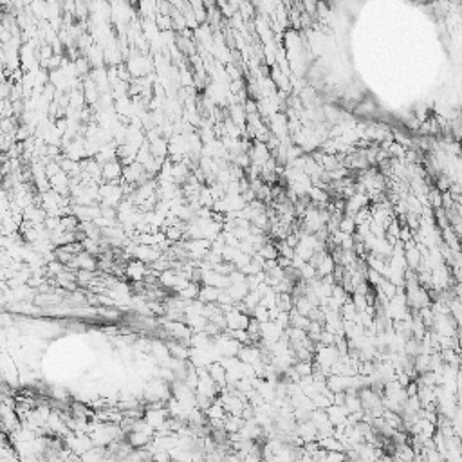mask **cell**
Returning <instances> with one entry per match:
<instances>
[{
  "mask_svg": "<svg viewBox=\"0 0 462 462\" xmlns=\"http://www.w3.org/2000/svg\"><path fill=\"white\" fill-rule=\"evenodd\" d=\"M199 291H200L199 283L191 282V280H190L186 285H183L179 291H177V295H179L181 298H184V300H197V298H199Z\"/></svg>",
  "mask_w": 462,
  "mask_h": 462,
  "instance_id": "277c9868",
  "label": "cell"
},
{
  "mask_svg": "<svg viewBox=\"0 0 462 462\" xmlns=\"http://www.w3.org/2000/svg\"><path fill=\"white\" fill-rule=\"evenodd\" d=\"M338 229H339V231H343V233H351V235H354V231H356V222H354V219H352L351 215H345L343 219H339Z\"/></svg>",
  "mask_w": 462,
  "mask_h": 462,
  "instance_id": "5b68a950",
  "label": "cell"
},
{
  "mask_svg": "<svg viewBox=\"0 0 462 462\" xmlns=\"http://www.w3.org/2000/svg\"><path fill=\"white\" fill-rule=\"evenodd\" d=\"M220 291L222 289H219V287H213V285H204L203 289L199 291V300L203 303H215L217 298H219Z\"/></svg>",
  "mask_w": 462,
  "mask_h": 462,
  "instance_id": "3957f363",
  "label": "cell"
},
{
  "mask_svg": "<svg viewBox=\"0 0 462 462\" xmlns=\"http://www.w3.org/2000/svg\"><path fill=\"white\" fill-rule=\"evenodd\" d=\"M127 275L130 280H134V282H141V280L147 276V267H145V262H141V260H134V262L128 264L127 267Z\"/></svg>",
  "mask_w": 462,
  "mask_h": 462,
  "instance_id": "7a4b0ae2",
  "label": "cell"
},
{
  "mask_svg": "<svg viewBox=\"0 0 462 462\" xmlns=\"http://www.w3.org/2000/svg\"><path fill=\"white\" fill-rule=\"evenodd\" d=\"M121 174H123V164H121L118 159L107 161V163H103V166H101V177L110 181V183H115V181L121 177Z\"/></svg>",
  "mask_w": 462,
  "mask_h": 462,
  "instance_id": "6da1fadb",
  "label": "cell"
}]
</instances>
